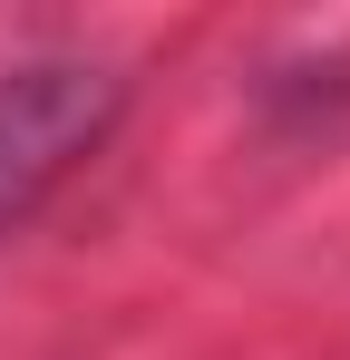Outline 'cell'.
Masks as SVG:
<instances>
[{
	"label": "cell",
	"instance_id": "6da1fadb",
	"mask_svg": "<svg viewBox=\"0 0 350 360\" xmlns=\"http://www.w3.org/2000/svg\"><path fill=\"white\" fill-rule=\"evenodd\" d=\"M108 117H117V78L98 59L0 68V234H20L49 205L68 185V166H88Z\"/></svg>",
	"mask_w": 350,
	"mask_h": 360
}]
</instances>
